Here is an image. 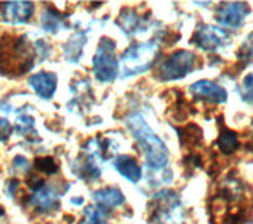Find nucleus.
Segmentation results:
<instances>
[{
  "label": "nucleus",
  "mask_w": 253,
  "mask_h": 224,
  "mask_svg": "<svg viewBox=\"0 0 253 224\" xmlns=\"http://www.w3.org/2000/svg\"><path fill=\"white\" fill-rule=\"evenodd\" d=\"M130 131L133 138L136 139L142 153L146 156V163L150 169H162L168 163V149L165 142L150 130V126L146 123V120L139 114H131L126 118Z\"/></svg>",
  "instance_id": "nucleus-1"
},
{
  "label": "nucleus",
  "mask_w": 253,
  "mask_h": 224,
  "mask_svg": "<svg viewBox=\"0 0 253 224\" xmlns=\"http://www.w3.org/2000/svg\"><path fill=\"white\" fill-rule=\"evenodd\" d=\"M6 44L0 41V70L5 75H22L34 67V49L26 37H3Z\"/></svg>",
  "instance_id": "nucleus-2"
},
{
  "label": "nucleus",
  "mask_w": 253,
  "mask_h": 224,
  "mask_svg": "<svg viewBox=\"0 0 253 224\" xmlns=\"http://www.w3.org/2000/svg\"><path fill=\"white\" fill-rule=\"evenodd\" d=\"M160 52V47L157 43H138L131 44L122 55L121 65L124 76H133L149 70L155 62V57Z\"/></svg>",
  "instance_id": "nucleus-3"
},
{
  "label": "nucleus",
  "mask_w": 253,
  "mask_h": 224,
  "mask_svg": "<svg viewBox=\"0 0 253 224\" xmlns=\"http://www.w3.org/2000/svg\"><path fill=\"white\" fill-rule=\"evenodd\" d=\"M198 67V57L190 51H176L158 67V79L160 81H176L182 79Z\"/></svg>",
  "instance_id": "nucleus-4"
},
{
  "label": "nucleus",
  "mask_w": 253,
  "mask_h": 224,
  "mask_svg": "<svg viewBox=\"0 0 253 224\" xmlns=\"http://www.w3.org/2000/svg\"><path fill=\"white\" fill-rule=\"evenodd\" d=\"M152 217L155 224H179L180 202L177 194L171 189H163L152 199Z\"/></svg>",
  "instance_id": "nucleus-5"
},
{
  "label": "nucleus",
  "mask_w": 253,
  "mask_h": 224,
  "mask_svg": "<svg viewBox=\"0 0 253 224\" xmlns=\"http://www.w3.org/2000/svg\"><path fill=\"white\" fill-rule=\"evenodd\" d=\"M116 51V43L109 38H101L100 46L97 49L93 59V70L95 76L100 82H109L117 76L119 71V63L114 55Z\"/></svg>",
  "instance_id": "nucleus-6"
},
{
  "label": "nucleus",
  "mask_w": 253,
  "mask_h": 224,
  "mask_svg": "<svg viewBox=\"0 0 253 224\" xmlns=\"http://www.w3.org/2000/svg\"><path fill=\"white\" fill-rule=\"evenodd\" d=\"M192 43H195L200 49L204 51H217L231 43V38H229L228 32H225L223 29L204 24V26H200V29L195 32Z\"/></svg>",
  "instance_id": "nucleus-7"
},
{
  "label": "nucleus",
  "mask_w": 253,
  "mask_h": 224,
  "mask_svg": "<svg viewBox=\"0 0 253 224\" xmlns=\"http://www.w3.org/2000/svg\"><path fill=\"white\" fill-rule=\"evenodd\" d=\"M249 14H250V8L247 3L226 2L218 5V8L215 10V19L221 26L236 30L244 26V21Z\"/></svg>",
  "instance_id": "nucleus-8"
},
{
  "label": "nucleus",
  "mask_w": 253,
  "mask_h": 224,
  "mask_svg": "<svg viewBox=\"0 0 253 224\" xmlns=\"http://www.w3.org/2000/svg\"><path fill=\"white\" fill-rule=\"evenodd\" d=\"M190 92H192L193 97L213 103V105H221V103H226L228 100V92L223 89L221 85L211 82V81H198L192 87H190Z\"/></svg>",
  "instance_id": "nucleus-9"
},
{
  "label": "nucleus",
  "mask_w": 253,
  "mask_h": 224,
  "mask_svg": "<svg viewBox=\"0 0 253 224\" xmlns=\"http://www.w3.org/2000/svg\"><path fill=\"white\" fill-rule=\"evenodd\" d=\"M29 84L32 85V89L35 90L38 97H42L44 100H49L55 89H57V76L49 71H40V73L34 75L29 79Z\"/></svg>",
  "instance_id": "nucleus-10"
},
{
  "label": "nucleus",
  "mask_w": 253,
  "mask_h": 224,
  "mask_svg": "<svg viewBox=\"0 0 253 224\" xmlns=\"http://www.w3.org/2000/svg\"><path fill=\"white\" fill-rule=\"evenodd\" d=\"M0 8L3 19L8 22H27L34 14V5L30 2H8Z\"/></svg>",
  "instance_id": "nucleus-11"
},
{
  "label": "nucleus",
  "mask_w": 253,
  "mask_h": 224,
  "mask_svg": "<svg viewBox=\"0 0 253 224\" xmlns=\"http://www.w3.org/2000/svg\"><path fill=\"white\" fill-rule=\"evenodd\" d=\"M218 125H220V134H218V139H217V147L223 155H233L234 151L239 150L241 147V142L237 134L226 128L223 125V117H218Z\"/></svg>",
  "instance_id": "nucleus-12"
},
{
  "label": "nucleus",
  "mask_w": 253,
  "mask_h": 224,
  "mask_svg": "<svg viewBox=\"0 0 253 224\" xmlns=\"http://www.w3.org/2000/svg\"><path fill=\"white\" fill-rule=\"evenodd\" d=\"M176 131H177L182 147H187L190 150L201 147L203 130L196 123H187L184 126H179V128H176Z\"/></svg>",
  "instance_id": "nucleus-13"
},
{
  "label": "nucleus",
  "mask_w": 253,
  "mask_h": 224,
  "mask_svg": "<svg viewBox=\"0 0 253 224\" xmlns=\"http://www.w3.org/2000/svg\"><path fill=\"white\" fill-rule=\"evenodd\" d=\"M114 166L117 172L125 177L128 182L131 183H136L139 182L141 179V167L138 164V161L131 156H119L116 161H114Z\"/></svg>",
  "instance_id": "nucleus-14"
},
{
  "label": "nucleus",
  "mask_w": 253,
  "mask_h": 224,
  "mask_svg": "<svg viewBox=\"0 0 253 224\" xmlns=\"http://www.w3.org/2000/svg\"><path fill=\"white\" fill-rule=\"evenodd\" d=\"M95 201L105 207H117L124 204V194L121 189L117 188H103L93 193Z\"/></svg>",
  "instance_id": "nucleus-15"
},
{
  "label": "nucleus",
  "mask_w": 253,
  "mask_h": 224,
  "mask_svg": "<svg viewBox=\"0 0 253 224\" xmlns=\"http://www.w3.org/2000/svg\"><path fill=\"white\" fill-rule=\"evenodd\" d=\"M237 57H239V68H245L253 62V32L245 39L241 51L237 52Z\"/></svg>",
  "instance_id": "nucleus-16"
},
{
  "label": "nucleus",
  "mask_w": 253,
  "mask_h": 224,
  "mask_svg": "<svg viewBox=\"0 0 253 224\" xmlns=\"http://www.w3.org/2000/svg\"><path fill=\"white\" fill-rule=\"evenodd\" d=\"M119 26H121L126 34H131V32L136 29L138 26V16L134 11H124L119 18Z\"/></svg>",
  "instance_id": "nucleus-17"
},
{
  "label": "nucleus",
  "mask_w": 253,
  "mask_h": 224,
  "mask_svg": "<svg viewBox=\"0 0 253 224\" xmlns=\"http://www.w3.org/2000/svg\"><path fill=\"white\" fill-rule=\"evenodd\" d=\"M241 98L249 103V105H253V73L247 75L242 79V85L239 89Z\"/></svg>",
  "instance_id": "nucleus-18"
},
{
  "label": "nucleus",
  "mask_w": 253,
  "mask_h": 224,
  "mask_svg": "<svg viewBox=\"0 0 253 224\" xmlns=\"http://www.w3.org/2000/svg\"><path fill=\"white\" fill-rule=\"evenodd\" d=\"M34 202L40 209H52L57 202V197H55L51 191H42L34 197Z\"/></svg>",
  "instance_id": "nucleus-19"
},
{
  "label": "nucleus",
  "mask_w": 253,
  "mask_h": 224,
  "mask_svg": "<svg viewBox=\"0 0 253 224\" xmlns=\"http://www.w3.org/2000/svg\"><path fill=\"white\" fill-rule=\"evenodd\" d=\"M34 166H35L37 171L44 172V174H55V172H57V169H59L57 163H55L54 159L49 158V156H47V158H37Z\"/></svg>",
  "instance_id": "nucleus-20"
},
{
  "label": "nucleus",
  "mask_w": 253,
  "mask_h": 224,
  "mask_svg": "<svg viewBox=\"0 0 253 224\" xmlns=\"http://www.w3.org/2000/svg\"><path fill=\"white\" fill-rule=\"evenodd\" d=\"M27 183H29L30 188H34L35 191H40V189L43 188V185H44V180L40 177V175L32 174L30 177H29V180H27Z\"/></svg>",
  "instance_id": "nucleus-21"
},
{
  "label": "nucleus",
  "mask_w": 253,
  "mask_h": 224,
  "mask_svg": "<svg viewBox=\"0 0 253 224\" xmlns=\"http://www.w3.org/2000/svg\"><path fill=\"white\" fill-rule=\"evenodd\" d=\"M10 123L5 118H0V141H5L10 136Z\"/></svg>",
  "instance_id": "nucleus-22"
},
{
  "label": "nucleus",
  "mask_w": 253,
  "mask_h": 224,
  "mask_svg": "<svg viewBox=\"0 0 253 224\" xmlns=\"http://www.w3.org/2000/svg\"><path fill=\"white\" fill-rule=\"evenodd\" d=\"M85 224H100L98 221V213L97 212H89V220Z\"/></svg>",
  "instance_id": "nucleus-23"
},
{
  "label": "nucleus",
  "mask_w": 253,
  "mask_h": 224,
  "mask_svg": "<svg viewBox=\"0 0 253 224\" xmlns=\"http://www.w3.org/2000/svg\"><path fill=\"white\" fill-rule=\"evenodd\" d=\"M252 130H253V123H252Z\"/></svg>",
  "instance_id": "nucleus-24"
}]
</instances>
